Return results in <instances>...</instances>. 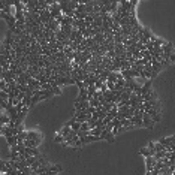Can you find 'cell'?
Instances as JSON below:
<instances>
[{
  "label": "cell",
  "mask_w": 175,
  "mask_h": 175,
  "mask_svg": "<svg viewBox=\"0 0 175 175\" xmlns=\"http://www.w3.org/2000/svg\"><path fill=\"white\" fill-rule=\"evenodd\" d=\"M145 163H147V172H153L154 171V166L157 163V160L154 159V156L153 157H147L145 159Z\"/></svg>",
  "instance_id": "1"
},
{
  "label": "cell",
  "mask_w": 175,
  "mask_h": 175,
  "mask_svg": "<svg viewBox=\"0 0 175 175\" xmlns=\"http://www.w3.org/2000/svg\"><path fill=\"white\" fill-rule=\"evenodd\" d=\"M139 154L145 156V159H147V157H153V156H156V151L151 150V148H148V147H145V148H141V150H139Z\"/></svg>",
  "instance_id": "2"
},
{
  "label": "cell",
  "mask_w": 175,
  "mask_h": 175,
  "mask_svg": "<svg viewBox=\"0 0 175 175\" xmlns=\"http://www.w3.org/2000/svg\"><path fill=\"white\" fill-rule=\"evenodd\" d=\"M142 117L144 115H133L132 118H130V121H132V124L133 126H144V120H142Z\"/></svg>",
  "instance_id": "3"
},
{
  "label": "cell",
  "mask_w": 175,
  "mask_h": 175,
  "mask_svg": "<svg viewBox=\"0 0 175 175\" xmlns=\"http://www.w3.org/2000/svg\"><path fill=\"white\" fill-rule=\"evenodd\" d=\"M142 120H144V126H145V127H150V129H151V127L154 126V121H153V118H151L150 115H148L147 112L144 114V117H142Z\"/></svg>",
  "instance_id": "4"
},
{
  "label": "cell",
  "mask_w": 175,
  "mask_h": 175,
  "mask_svg": "<svg viewBox=\"0 0 175 175\" xmlns=\"http://www.w3.org/2000/svg\"><path fill=\"white\" fill-rule=\"evenodd\" d=\"M0 123H2V126H9L11 124V117L8 115V114H0Z\"/></svg>",
  "instance_id": "5"
},
{
  "label": "cell",
  "mask_w": 175,
  "mask_h": 175,
  "mask_svg": "<svg viewBox=\"0 0 175 175\" xmlns=\"http://www.w3.org/2000/svg\"><path fill=\"white\" fill-rule=\"evenodd\" d=\"M27 139H32V141L40 142V141H42V136H40L38 132H27Z\"/></svg>",
  "instance_id": "6"
},
{
  "label": "cell",
  "mask_w": 175,
  "mask_h": 175,
  "mask_svg": "<svg viewBox=\"0 0 175 175\" xmlns=\"http://www.w3.org/2000/svg\"><path fill=\"white\" fill-rule=\"evenodd\" d=\"M39 144H40V142L32 141V139H25V141H24V147H27V148H38Z\"/></svg>",
  "instance_id": "7"
},
{
  "label": "cell",
  "mask_w": 175,
  "mask_h": 175,
  "mask_svg": "<svg viewBox=\"0 0 175 175\" xmlns=\"http://www.w3.org/2000/svg\"><path fill=\"white\" fill-rule=\"evenodd\" d=\"M71 132H72V127H71V126H65V127L58 132V133L62 135V136H65V138H66V136L71 135Z\"/></svg>",
  "instance_id": "8"
},
{
  "label": "cell",
  "mask_w": 175,
  "mask_h": 175,
  "mask_svg": "<svg viewBox=\"0 0 175 175\" xmlns=\"http://www.w3.org/2000/svg\"><path fill=\"white\" fill-rule=\"evenodd\" d=\"M6 141H8V144H9V147L18 145V139H16V136H9V138H6Z\"/></svg>",
  "instance_id": "9"
},
{
  "label": "cell",
  "mask_w": 175,
  "mask_h": 175,
  "mask_svg": "<svg viewBox=\"0 0 175 175\" xmlns=\"http://www.w3.org/2000/svg\"><path fill=\"white\" fill-rule=\"evenodd\" d=\"M102 132H103V129H100V127H96V129L90 130V135H93V136H99V138H100Z\"/></svg>",
  "instance_id": "10"
},
{
  "label": "cell",
  "mask_w": 175,
  "mask_h": 175,
  "mask_svg": "<svg viewBox=\"0 0 175 175\" xmlns=\"http://www.w3.org/2000/svg\"><path fill=\"white\" fill-rule=\"evenodd\" d=\"M89 135H90V130H80V132H78V138H80V139L89 136Z\"/></svg>",
  "instance_id": "11"
},
{
  "label": "cell",
  "mask_w": 175,
  "mask_h": 175,
  "mask_svg": "<svg viewBox=\"0 0 175 175\" xmlns=\"http://www.w3.org/2000/svg\"><path fill=\"white\" fill-rule=\"evenodd\" d=\"M54 142H56V144H58V142H63V144H65V136H62V135L58 133V135L56 136V139H54Z\"/></svg>",
  "instance_id": "12"
},
{
  "label": "cell",
  "mask_w": 175,
  "mask_h": 175,
  "mask_svg": "<svg viewBox=\"0 0 175 175\" xmlns=\"http://www.w3.org/2000/svg\"><path fill=\"white\" fill-rule=\"evenodd\" d=\"M169 63H175V54H171V57H169Z\"/></svg>",
  "instance_id": "13"
}]
</instances>
